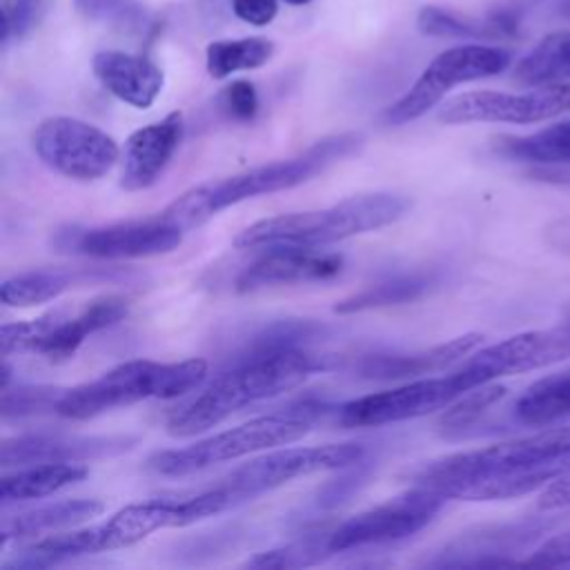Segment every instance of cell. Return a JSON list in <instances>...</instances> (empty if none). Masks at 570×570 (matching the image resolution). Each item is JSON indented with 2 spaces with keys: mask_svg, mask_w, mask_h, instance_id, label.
Listing matches in <instances>:
<instances>
[{
  "mask_svg": "<svg viewBox=\"0 0 570 570\" xmlns=\"http://www.w3.org/2000/svg\"><path fill=\"white\" fill-rule=\"evenodd\" d=\"M570 472V425L434 459L412 472V483L459 501H501L546 488Z\"/></svg>",
  "mask_w": 570,
  "mask_h": 570,
  "instance_id": "cell-1",
  "label": "cell"
},
{
  "mask_svg": "<svg viewBox=\"0 0 570 570\" xmlns=\"http://www.w3.org/2000/svg\"><path fill=\"white\" fill-rule=\"evenodd\" d=\"M318 370H323V358L298 345L249 347L169 416L167 432L176 439L203 434L236 410L296 390Z\"/></svg>",
  "mask_w": 570,
  "mask_h": 570,
  "instance_id": "cell-2",
  "label": "cell"
},
{
  "mask_svg": "<svg viewBox=\"0 0 570 570\" xmlns=\"http://www.w3.org/2000/svg\"><path fill=\"white\" fill-rule=\"evenodd\" d=\"M358 145H361V136L356 134L325 136L292 158L252 167L240 174L220 178L216 183L198 185L185 191L183 196H178L171 205H167L163 214L171 223H176L180 229L189 232L207 223L218 212L232 205H238L247 198L276 194L312 180L336 160L356 151Z\"/></svg>",
  "mask_w": 570,
  "mask_h": 570,
  "instance_id": "cell-3",
  "label": "cell"
},
{
  "mask_svg": "<svg viewBox=\"0 0 570 570\" xmlns=\"http://www.w3.org/2000/svg\"><path fill=\"white\" fill-rule=\"evenodd\" d=\"M410 198L392 191H372L345 198L336 205L309 212H292L263 218L238 232V249L305 247L318 249L401 220L410 212Z\"/></svg>",
  "mask_w": 570,
  "mask_h": 570,
  "instance_id": "cell-4",
  "label": "cell"
},
{
  "mask_svg": "<svg viewBox=\"0 0 570 570\" xmlns=\"http://www.w3.org/2000/svg\"><path fill=\"white\" fill-rule=\"evenodd\" d=\"M205 358L160 363L136 358L120 363L94 381L62 390L56 414L87 421L116 407H127L147 399H178L198 390L207 379Z\"/></svg>",
  "mask_w": 570,
  "mask_h": 570,
  "instance_id": "cell-5",
  "label": "cell"
},
{
  "mask_svg": "<svg viewBox=\"0 0 570 570\" xmlns=\"http://www.w3.org/2000/svg\"><path fill=\"white\" fill-rule=\"evenodd\" d=\"M321 412L323 405L305 401L281 412L256 416L225 432L205 436L191 445L160 450L149 456L147 465L163 476H187L216 463L236 461L254 452L289 445L312 430Z\"/></svg>",
  "mask_w": 570,
  "mask_h": 570,
  "instance_id": "cell-6",
  "label": "cell"
},
{
  "mask_svg": "<svg viewBox=\"0 0 570 570\" xmlns=\"http://www.w3.org/2000/svg\"><path fill=\"white\" fill-rule=\"evenodd\" d=\"M127 312V298L102 296L87 303L76 314L60 307L31 321L4 323L0 330L2 356L7 358L13 352H36L49 361H65L76 354L87 336L116 325Z\"/></svg>",
  "mask_w": 570,
  "mask_h": 570,
  "instance_id": "cell-7",
  "label": "cell"
},
{
  "mask_svg": "<svg viewBox=\"0 0 570 570\" xmlns=\"http://www.w3.org/2000/svg\"><path fill=\"white\" fill-rule=\"evenodd\" d=\"M510 51L494 45H456L441 51L414 85L385 109L387 125H405L428 114L443 96L472 80L490 78L510 67Z\"/></svg>",
  "mask_w": 570,
  "mask_h": 570,
  "instance_id": "cell-8",
  "label": "cell"
},
{
  "mask_svg": "<svg viewBox=\"0 0 570 570\" xmlns=\"http://www.w3.org/2000/svg\"><path fill=\"white\" fill-rule=\"evenodd\" d=\"M363 459H365V448L361 443L281 448L232 470L225 479H220V485L229 492V497L238 505L283 483H289L292 479L325 472V470L352 468V465H358Z\"/></svg>",
  "mask_w": 570,
  "mask_h": 570,
  "instance_id": "cell-9",
  "label": "cell"
},
{
  "mask_svg": "<svg viewBox=\"0 0 570 570\" xmlns=\"http://www.w3.org/2000/svg\"><path fill=\"white\" fill-rule=\"evenodd\" d=\"M474 387V381L459 365L454 372L443 376L416 379L392 390L352 399L338 407V423L343 428H374L425 416L436 410H445Z\"/></svg>",
  "mask_w": 570,
  "mask_h": 570,
  "instance_id": "cell-10",
  "label": "cell"
},
{
  "mask_svg": "<svg viewBox=\"0 0 570 570\" xmlns=\"http://www.w3.org/2000/svg\"><path fill=\"white\" fill-rule=\"evenodd\" d=\"M31 140L49 169L73 180L102 178L120 156L118 142L107 131L71 116L45 118Z\"/></svg>",
  "mask_w": 570,
  "mask_h": 570,
  "instance_id": "cell-11",
  "label": "cell"
},
{
  "mask_svg": "<svg viewBox=\"0 0 570 570\" xmlns=\"http://www.w3.org/2000/svg\"><path fill=\"white\" fill-rule=\"evenodd\" d=\"M570 111V82L528 87V91H465L450 98L439 109L445 125L465 122H510L530 125Z\"/></svg>",
  "mask_w": 570,
  "mask_h": 570,
  "instance_id": "cell-12",
  "label": "cell"
},
{
  "mask_svg": "<svg viewBox=\"0 0 570 570\" xmlns=\"http://www.w3.org/2000/svg\"><path fill=\"white\" fill-rule=\"evenodd\" d=\"M445 499L428 488L414 485L405 494H399L376 508L354 514L334 528L327 537L330 550L345 552L352 548L381 546L412 537L423 530L443 508Z\"/></svg>",
  "mask_w": 570,
  "mask_h": 570,
  "instance_id": "cell-13",
  "label": "cell"
},
{
  "mask_svg": "<svg viewBox=\"0 0 570 570\" xmlns=\"http://www.w3.org/2000/svg\"><path fill=\"white\" fill-rule=\"evenodd\" d=\"M185 229L171 223L163 212L145 220H125L85 229L60 232L56 245L91 258H147L176 249Z\"/></svg>",
  "mask_w": 570,
  "mask_h": 570,
  "instance_id": "cell-14",
  "label": "cell"
},
{
  "mask_svg": "<svg viewBox=\"0 0 570 570\" xmlns=\"http://www.w3.org/2000/svg\"><path fill=\"white\" fill-rule=\"evenodd\" d=\"M563 358H570V316L554 327L521 332L479 352L474 350L461 367L479 387L501 376L532 372Z\"/></svg>",
  "mask_w": 570,
  "mask_h": 570,
  "instance_id": "cell-15",
  "label": "cell"
},
{
  "mask_svg": "<svg viewBox=\"0 0 570 570\" xmlns=\"http://www.w3.org/2000/svg\"><path fill=\"white\" fill-rule=\"evenodd\" d=\"M136 445L134 436H69V434H24L2 441V468H24L33 463H82L114 456Z\"/></svg>",
  "mask_w": 570,
  "mask_h": 570,
  "instance_id": "cell-16",
  "label": "cell"
},
{
  "mask_svg": "<svg viewBox=\"0 0 570 570\" xmlns=\"http://www.w3.org/2000/svg\"><path fill=\"white\" fill-rule=\"evenodd\" d=\"M265 254L247 265L238 278V292H256L274 285L289 283H312V281H330L343 269V256L305 249V247H274L263 249Z\"/></svg>",
  "mask_w": 570,
  "mask_h": 570,
  "instance_id": "cell-17",
  "label": "cell"
},
{
  "mask_svg": "<svg viewBox=\"0 0 570 570\" xmlns=\"http://www.w3.org/2000/svg\"><path fill=\"white\" fill-rule=\"evenodd\" d=\"M183 129L180 111H171L163 120L136 129L122 151V189L140 191L151 187L174 158L183 140Z\"/></svg>",
  "mask_w": 570,
  "mask_h": 570,
  "instance_id": "cell-18",
  "label": "cell"
},
{
  "mask_svg": "<svg viewBox=\"0 0 570 570\" xmlns=\"http://www.w3.org/2000/svg\"><path fill=\"white\" fill-rule=\"evenodd\" d=\"M91 69L111 96L136 109L151 107L165 85V73L156 62L147 56L118 49L98 51L91 60Z\"/></svg>",
  "mask_w": 570,
  "mask_h": 570,
  "instance_id": "cell-19",
  "label": "cell"
},
{
  "mask_svg": "<svg viewBox=\"0 0 570 570\" xmlns=\"http://www.w3.org/2000/svg\"><path fill=\"white\" fill-rule=\"evenodd\" d=\"M118 539L109 525V521L89 525V528H71L69 532L60 530L53 534H47L29 546H24L4 568H51L58 563H65L69 559L98 554L107 550H118Z\"/></svg>",
  "mask_w": 570,
  "mask_h": 570,
  "instance_id": "cell-20",
  "label": "cell"
},
{
  "mask_svg": "<svg viewBox=\"0 0 570 570\" xmlns=\"http://www.w3.org/2000/svg\"><path fill=\"white\" fill-rule=\"evenodd\" d=\"M481 343H483V334L470 332V334H461L456 338H450L448 343L434 345L430 350L412 352V354L367 356L358 365V372L367 379H407V376L432 374V372H441V370L463 361Z\"/></svg>",
  "mask_w": 570,
  "mask_h": 570,
  "instance_id": "cell-21",
  "label": "cell"
},
{
  "mask_svg": "<svg viewBox=\"0 0 570 570\" xmlns=\"http://www.w3.org/2000/svg\"><path fill=\"white\" fill-rule=\"evenodd\" d=\"M102 510L105 505L98 499H65V501L45 503L31 510L16 512L2 519V530H0L2 548H7L9 541H16V539H29L38 534L76 528L102 514Z\"/></svg>",
  "mask_w": 570,
  "mask_h": 570,
  "instance_id": "cell-22",
  "label": "cell"
},
{
  "mask_svg": "<svg viewBox=\"0 0 570 570\" xmlns=\"http://www.w3.org/2000/svg\"><path fill=\"white\" fill-rule=\"evenodd\" d=\"M89 474L82 463H33L4 474L0 481L2 508L20 501L42 499L82 481Z\"/></svg>",
  "mask_w": 570,
  "mask_h": 570,
  "instance_id": "cell-23",
  "label": "cell"
},
{
  "mask_svg": "<svg viewBox=\"0 0 570 570\" xmlns=\"http://www.w3.org/2000/svg\"><path fill=\"white\" fill-rule=\"evenodd\" d=\"M514 419L523 425H554L570 419V370L548 374L523 390L514 403Z\"/></svg>",
  "mask_w": 570,
  "mask_h": 570,
  "instance_id": "cell-24",
  "label": "cell"
},
{
  "mask_svg": "<svg viewBox=\"0 0 570 570\" xmlns=\"http://www.w3.org/2000/svg\"><path fill=\"white\" fill-rule=\"evenodd\" d=\"M521 87L570 82V31H554L541 38L512 71Z\"/></svg>",
  "mask_w": 570,
  "mask_h": 570,
  "instance_id": "cell-25",
  "label": "cell"
},
{
  "mask_svg": "<svg viewBox=\"0 0 570 570\" xmlns=\"http://www.w3.org/2000/svg\"><path fill=\"white\" fill-rule=\"evenodd\" d=\"M91 281L89 272H65V269H36L20 272L2 281L0 298L9 307H33L58 298L67 289Z\"/></svg>",
  "mask_w": 570,
  "mask_h": 570,
  "instance_id": "cell-26",
  "label": "cell"
},
{
  "mask_svg": "<svg viewBox=\"0 0 570 570\" xmlns=\"http://www.w3.org/2000/svg\"><path fill=\"white\" fill-rule=\"evenodd\" d=\"M497 142V149L512 160L534 165H570V118L528 136H503Z\"/></svg>",
  "mask_w": 570,
  "mask_h": 570,
  "instance_id": "cell-27",
  "label": "cell"
},
{
  "mask_svg": "<svg viewBox=\"0 0 570 570\" xmlns=\"http://www.w3.org/2000/svg\"><path fill=\"white\" fill-rule=\"evenodd\" d=\"M274 56V42L267 38L214 40L205 49V62L212 78L223 80L238 71L263 67Z\"/></svg>",
  "mask_w": 570,
  "mask_h": 570,
  "instance_id": "cell-28",
  "label": "cell"
},
{
  "mask_svg": "<svg viewBox=\"0 0 570 570\" xmlns=\"http://www.w3.org/2000/svg\"><path fill=\"white\" fill-rule=\"evenodd\" d=\"M421 33L432 38H456V40H490L510 33L505 20H472L441 7H423L416 16Z\"/></svg>",
  "mask_w": 570,
  "mask_h": 570,
  "instance_id": "cell-29",
  "label": "cell"
},
{
  "mask_svg": "<svg viewBox=\"0 0 570 570\" xmlns=\"http://www.w3.org/2000/svg\"><path fill=\"white\" fill-rule=\"evenodd\" d=\"M428 289V278L423 276H396L385 283L370 285L334 305V312L338 314H354L387 305H403L421 298Z\"/></svg>",
  "mask_w": 570,
  "mask_h": 570,
  "instance_id": "cell-30",
  "label": "cell"
},
{
  "mask_svg": "<svg viewBox=\"0 0 570 570\" xmlns=\"http://www.w3.org/2000/svg\"><path fill=\"white\" fill-rule=\"evenodd\" d=\"M327 537H330V532L309 534L305 539L285 543L281 548L258 552L252 559H247L245 566H249V568H301V566L321 563L325 557L332 554Z\"/></svg>",
  "mask_w": 570,
  "mask_h": 570,
  "instance_id": "cell-31",
  "label": "cell"
},
{
  "mask_svg": "<svg viewBox=\"0 0 570 570\" xmlns=\"http://www.w3.org/2000/svg\"><path fill=\"white\" fill-rule=\"evenodd\" d=\"M508 387L501 383H483L463 396H459L454 403H450L441 416V428L445 434L463 432L470 425H474L492 405H497L505 396Z\"/></svg>",
  "mask_w": 570,
  "mask_h": 570,
  "instance_id": "cell-32",
  "label": "cell"
},
{
  "mask_svg": "<svg viewBox=\"0 0 570 570\" xmlns=\"http://www.w3.org/2000/svg\"><path fill=\"white\" fill-rule=\"evenodd\" d=\"M73 7L82 18L120 31H140L149 18L138 0H73Z\"/></svg>",
  "mask_w": 570,
  "mask_h": 570,
  "instance_id": "cell-33",
  "label": "cell"
},
{
  "mask_svg": "<svg viewBox=\"0 0 570 570\" xmlns=\"http://www.w3.org/2000/svg\"><path fill=\"white\" fill-rule=\"evenodd\" d=\"M62 390L45 387V385H18L16 390L2 387V416L4 419H22L40 412H56V403Z\"/></svg>",
  "mask_w": 570,
  "mask_h": 570,
  "instance_id": "cell-34",
  "label": "cell"
},
{
  "mask_svg": "<svg viewBox=\"0 0 570 570\" xmlns=\"http://www.w3.org/2000/svg\"><path fill=\"white\" fill-rule=\"evenodd\" d=\"M42 0H0L2 33L0 40L7 47L11 40L24 38L38 22Z\"/></svg>",
  "mask_w": 570,
  "mask_h": 570,
  "instance_id": "cell-35",
  "label": "cell"
},
{
  "mask_svg": "<svg viewBox=\"0 0 570 570\" xmlns=\"http://www.w3.org/2000/svg\"><path fill=\"white\" fill-rule=\"evenodd\" d=\"M220 107L234 120H252L258 111V91L249 80H234L220 91Z\"/></svg>",
  "mask_w": 570,
  "mask_h": 570,
  "instance_id": "cell-36",
  "label": "cell"
},
{
  "mask_svg": "<svg viewBox=\"0 0 570 570\" xmlns=\"http://www.w3.org/2000/svg\"><path fill=\"white\" fill-rule=\"evenodd\" d=\"M523 563L528 566H570V530L550 537Z\"/></svg>",
  "mask_w": 570,
  "mask_h": 570,
  "instance_id": "cell-37",
  "label": "cell"
},
{
  "mask_svg": "<svg viewBox=\"0 0 570 570\" xmlns=\"http://www.w3.org/2000/svg\"><path fill=\"white\" fill-rule=\"evenodd\" d=\"M232 11L247 24L265 27L278 13V0H232Z\"/></svg>",
  "mask_w": 570,
  "mask_h": 570,
  "instance_id": "cell-38",
  "label": "cell"
},
{
  "mask_svg": "<svg viewBox=\"0 0 570 570\" xmlns=\"http://www.w3.org/2000/svg\"><path fill=\"white\" fill-rule=\"evenodd\" d=\"M539 508L543 510H559V508H570V472L557 476L550 481L541 497H539Z\"/></svg>",
  "mask_w": 570,
  "mask_h": 570,
  "instance_id": "cell-39",
  "label": "cell"
},
{
  "mask_svg": "<svg viewBox=\"0 0 570 570\" xmlns=\"http://www.w3.org/2000/svg\"><path fill=\"white\" fill-rule=\"evenodd\" d=\"M287 4H294V7H303V4H309L312 0H285Z\"/></svg>",
  "mask_w": 570,
  "mask_h": 570,
  "instance_id": "cell-40",
  "label": "cell"
}]
</instances>
